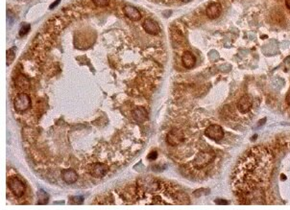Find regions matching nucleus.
Wrapping results in <instances>:
<instances>
[{"mask_svg":"<svg viewBox=\"0 0 290 210\" xmlns=\"http://www.w3.org/2000/svg\"><path fill=\"white\" fill-rule=\"evenodd\" d=\"M274 157L267 149L254 147L237 163L232 175V188L241 198L262 194L268 187Z\"/></svg>","mask_w":290,"mask_h":210,"instance_id":"obj_1","label":"nucleus"},{"mask_svg":"<svg viewBox=\"0 0 290 210\" xmlns=\"http://www.w3.org/2000/svg\"><path fill=\"white\" fill-rule=\"evenodd\" d=\"M136 185H138L139 190L142 192H145V193L148 194H155L162 189L164 184L162 183V181L157 180V178L147 176H144V178H139Z\"/></svg>","mask_w":290,"mask_h":210,"instance_id":"obj_2","label":"nucleus"},{"mask_svg":"<svg viewBox=\"0 0 290 210\" xmlns=\"http://www.w3.org/2000/svg\"><path fill=\"white\" fill-rule=\"evenodd\" d=\"M8 183V188L10 189V191L12 192L17 198H20L24 195V193L26 192V185L24 184V182L19 178L17 176H12L8 178L7 180Z\"/></svg>","mask_w":290,"mask_h":210,"instance_id":"obj_3","label":"nucleus"},{"mask_svg":"<svg viewBox=\"0 0 290 210\" xmlns=\"http://www.w3.org/2000/svg\"><path fill=\"white\" fill-rule=\"evenodd\" d=\"M215 157V153L212 151H203L199 153L196 157L192 161V165L196 169H203L204 167L208 166L209 163Z\"/></svg>","mask_w":290,"mask_h":210,"instance_id":"obj_4","label":"nucleus"},{"mask_svg":"<svg viewBox=\"0 0 290 210\" xmlns=\"http://www.w3.org/2000/svg\"><path fill=\"white\" fill-rule=\"evenodd\" d=\"M32 105V100L29 94L25 92H19L14 100L15 109L19 112H24L29 109Z\"/></svg>","mask_w":290,"mask_h":210,"instance_id":"obj_5","label":"nucleus"},{"mask_svg":"<svg viewBox=\"0 0 290 210\" xmlns=\"http://www.w3.org/2000/svg\"><path fill=\"white\" fill-rule=\"evenodd\" d=\"M185 140V134L183 130L180 129H172L168 132L166 135V142L172 147H176L182 144Z\"/></svg>","mask_w":290,"mask_h":210,"instance_id":"obj_6","label":"nucleus"},{"mask_svg":"<svg viewBox=\"0 0 290 210\" xmlns=\"http://www.w3.org/2000/svg\"><path fill=\"white\" fill-rule=\"evenodd\" d=\"M109 172V166L102 162H93L89 165V173L93 178H101L107 175Z\"/></svg>","mask_w":290,"mask_h":210,"instance_id":"obj_7","label":"nucleus"},{"mask_svg":"<svg viewBox=\"0 0 290 210\" xmlns=\"http://www.w3.org/2000/svg\"><path fill=\"white\" fill-rule=\"evenodd\" d=\"M205 135L214 141H219L224 137V130L221 126L217 124H212L207 128L205 130Z\"/></svg>","mask_w":290,"mask_h":210,"instance_id":"obj_8","label":"nucleus"},{"mask_svg":"<svg viewBox=\"0 0 290 210\" xmlns=\"http://www.w3.org/2000/svg\"><path fill=\"white\" fill-rule=\"evenodd\" d=\"M253 107V100L249 95H244L238 100L236 107L241 113H248Z\"/></svg>","mask_w":290,"mask_h":210,"instance_id":"obj_9","label":"nucleus"},{"mask_svg":"<svg viewBox=\"0 0 290 210\" xmlns=\"http://www.w3.org/2000/svg\"><path fill=\"white\" fill-rule=\"evenodd\" d=\"M142 27H143L144 31L147 33V34L152 35V36L158 35L160 31V28L159 26V24H158L155 20H153L151 18L145 19L143 21V23H142Z\"/></svg>","mask_w":290,"mask_h":210,"instance_id":"obj_10","label":"nucleus"},{"mask_svg":"<svg viewBox=\"0 0 290 210\" xmlns=\"http://www.w3.org/2000/svg\"><path fill=\"white\" fill-rule=\"evenodd\" d=\"M123 14H125L126 17H128L129 19L133 20V21H138L141 18V14L136 8H134L130 5H127V6L123 7Z\"/></svg>","mask_w":290,"mask_h":210,"instance_id":"obj_11","label":"nucleus"},{"mask_svg":"<svg viewBox=\"0 0 290 210\" xmlns=\"http://www.w3.org/2000/svg\"><path fill=\"white\" fill-rule=\"evenodd\" d=\"M221 4L218 3V2H213V3L209 4L206 10L207 16L211 19L217 18L221 14Z\"/></svg>","mask_w":290,"mask_h":210,"instance_id":"obj_12","label":"nucleus"},{"mask_svg":"<svg viewBox=\"0 0 290 210\" xmlns=\"http://www.w3.org/2000/svg\"><path fill=\"white\" fill-rule=\"evenodd\" d=\"M61 176L67 184H72L78 180V174L73 169H64L61 172Z\"/></svg>","mask_w":290,"mask_h":210,"instance_id":"obj_13","label":"nucleus"},{"mask_svg":"<svg viewBox=\"0 0 290 210\" xmlns=\"http://www.w3.org/2000/svg\"><path fill=\"white\" fill-rule=\"evenodd\" d=\"M133 117L134 119V121H136L138 123H144L148 119V112H147L146 109H144L143 107H138L134 109L133 112Z\"/></svg>","mask_w":290,"mask_h":210,"instance_id":"obj_14","label":"nucleus"},{"mask_svg":"<svg viewBox=\"0 0 290 210\" xmlns=\"http://www.w3.org/2000/svg\"><path fill=\"white\" fill-rule=\"evenodd\" d=\"M182 63L186 69L192 68L196 63V58L189 51H185L182 56Z\"/></svg>","mask_w":290,"mask_h":210,"instance_id":"obj_15","label":"nucleus"},{"mask_svg":"<svg viewBox=\"0 0 290 210\" xmlns=\"http://www.w3.org/2000/svg\"><path fill=\"white\" fill-rule=\"evenodd\" d=\"M15 84H17V88L22 89V90H26V89L29 88V86H30L28 78L26 76L22 75V74L19 76H17V78H15Z\"/></svg>","mask_w":290,"mask_h":210,"instance_id":"obj_16","label":"nucleus"},{"mask_svg":"<svg viewBox=\"0 0 290 210\" xmlns=\"http://www.w3.org/2000/svg\"><path fill=\"white\" fill-rule=\"evenodd\" d=\"M38 204H46L48 201V195L45 193L44 191L40 190L38 193Z\"/></svg>","mask_w":290,"mask_h":210,"instance_id":"obj_17","label":"nucleus"},{"mask_svg":"<svg viewBox=\"0 0 290 210\" xmlns=\"http://www.w3.org/2000/svg\"><path fill=\"white\" fill-rule=\"evenodd\" d=\"M92 3L94 4V6H96L98 8H103V7H107L110 4V0H91Z\"/></svg>","mask_w":290,"mask_h":210,"instance_id":"obj_18","label":"nucleus"},{"mask_svg":"<svg viewBox=\"0 0 290 210\" xmlns=\"http://www.w3.org/2000/svg\"><path fill=\"white\" fill-rule=\"evenodd\" d=\"M29 30H30V25L29 24H23L22 27L20 28L19 35L21 36V37L22 36H25L28 32H29Z\"/></svg>","mask_w":290,"mask_h":210,"instance_id":"obj_19","label":"nucleus"},{"mask_svg":"<svg viewBox=\"0 0 290 210\" xmlns=\"http://www.w3.org/2000/svg\"><path fill=\"white\" fill-rule=\"evenodd\" d=\"M157 157H158V153L157 152H151L148 155V157H147V158H148L149 160H156L157 159Z\"/></svg>","mask_w":290,"mask_h":210,"instance_id":"obj_20","label":"nucleus"},{"mask_svg":"<svg viewBox=\"0 0 290 210\" xmlns=\"http://www.w3.org/2000/svg\"><path fill=\"white\" fill-rule=\"evenodd\" d=\"M60 2H61V0H57L56 2H54L53 4H51V5H50V7H49V9H51V10L54 9V7H56L57 5H58V4L60 3Z\"/></svg>","mask_w":290,"mask_h":210,"instance_id":"obj_21","label":"nucleus"},{"mask_svg":"<svg viewBox=\"0 0 290 210\" xmlns=\"http://www.w3.org/2000/svg\"><path fill=\"white\" fill-rule=\"evenodd\" d=\"M285 100H286L287 105H288V106H290V92L286 95V99H285Z\"/></svg>","mask_w":290,"mask_h":210,"instance_id":"obj_22","label":"nucleus"},{"mask_svg":"<svg viewBox=\"0 0 290 210\" xmlns=\"http://www.w3.org/2000/svg\"><path fill=\"white\" fill-rule=\"evenodd\" d=\"M217 204H227L228 201H216Z\"/></svg>","mask_w":290,"mask_h":210,"instance_id":"obj_23","label":"nucleus"},{"mask_svg":"<svg viewBox=\"0 0 290 210\" xmlns=\"http://www.w3.org/2000/svg\"><path fill=\"white\" fill-rule=\"evenodd\" d=\"M285 6L290 10V0H285Z\"/></svg>","mask_w":290,"mask_h":210,"instance_id":"obj_24","label":"nucleus"},{"mask_svg":"<svg viewBox=\"0 0 290 210\" xmlns=\"http://www.w3.org/2000/svg\"><path fill=\"white\" fill-rule=\"evenodd\" d=\"M183 2H185V3H187V2H190L191 0H182Z\"/></svg>","mask_w":290,"mask_h":210,"instance_id":"obj_25","label":"nucleus"}]
</instances>
